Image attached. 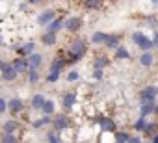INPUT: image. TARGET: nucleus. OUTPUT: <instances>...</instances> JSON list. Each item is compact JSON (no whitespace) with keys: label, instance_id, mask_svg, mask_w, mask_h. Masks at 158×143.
I'll use <instances>...</instances> for the list:
<instances>
[{"label":"nucleus","instance_id":"4468645a","mask_svg":"<svg viewBox=\"0 0 158 143\" xmlns=\"http://www.w3.org/2000/svg\"><path fill=\"white\" fill-rule=\"evenodd\" d=\"M45 102H47V99H45V95H41V93H35V95L30 99V106H32V110H43Z\"/></svg>","mask_w":158,"mask_h":143},{"label":"nucleus","instance_id":"a211bd4d","mask_svg":"<svg viewBox=\"0 0 158 143\" xmlns=\"http://www.w3.org/2000/svg\"><path fill=\"white\" fill-rule=\"evenodd\" d=\"M108 65H110V58L104 56V54H99L93 61V69H106Z\"/></svg>","mask_w":158,"mask_h":143},{"label":"nucleus","instance_id":"aec40b11","mask_svg":"<svg viewBox=\"0 0 158 143\" xmlns=\"http://www.w3.org/2000/svg\"><path fill=\"white\" fill-rule=\"evenodd\" d=\"M24 110V102L21 100V99H11L10 100V112L15 115V113H21Z\"/></svg>","mask_w":158,"mask_h":143},{"label":"nucleus","instance_id":"6e6552de","mask_svg":"<svg viewBox=\"0 0 158 143\" xmlns=\"http://www.w3.org/2000/svg\"><path fill=\"white\" fill-rule=\"evenodd\" d=\"M76 100H78V95H76V91H67V93H63V97H61V104H63L65 112H71V110L74 108Z\"/></svg>","mask_w":158,"mask_h":143},{"label":"nucleus","instance_id":"4c0bfd02","mask_svg":"<svg viewBox=\"0 0 158 143\" xmlns=\"http://www.w3.org/2000/svg\"><path fill=\"white\" fill-rule=\"evenodd\" d=\"M26 2L30 4V6H37V4H41L43 0H26Z\"/></svg>","mask_w":158,"mask_h":143},{"label":"nucleus","instance_id":"a19ab883","mask_svg":"<svg viewBox=\"0 0 158 143\" xmlns=\"http://www.w3.org/2000/svg\"><path fill=\"white\" fill-rule=\"evenodd\" d=\"M152 4H154V6H158V0H152Z\"/></svg>","mask_w":158,"mask_h":143},{"label":"nucleus","instance_id":"dca6fc26","mask_svg":"<svg viewBox=\"0 0 158 143\" xmlns=\"http://www.w3.org/2000/svg\"><path fill=\"white\" fill-rule=\"evenodd\" d=\"M34 48H35V43H34V41H28V43L21 45V47L17 48V52H19L21 56L28 58V56H32V54H34Z\"/></svg>","mask_w":158,"mask_h":143},{"label":"nucleus","instance_id":"f03ea898","mask_svg":"<svg viewBox=\"0 0 158 143\" xmlns=\"http://www.w3.org/2000/svg\"><path fill=\"white\" fill-rule=\"evenodd\" d=\"M0 73H2V80L4 82H13L19 76L17 69L13 67L11 61H0Z\"/></svg>","mask_w":158,"mask_h":143},{"label":"nucleus","instance_id":"cd10ccee","mask_svg":"<svg viewBox=\"0 0 158 143\" xmlns=\"http://www.w3.org/2000/svg\"><path fill=\"white\" fill-rule=\"evenodd\" d=\"M26 80L28 84H37L39 82V73H37V69H30L28 73H26Z\"/></svg>","mask_w":158,"mask_h":143},{"label":"nucleus","instance_id":"f257e3e1","mask_svg":"<svg viewBox=\"0 0 158 143\" xmlns=\"http://www.w3.org/2000/svg\"><path fill=\"white\" fill-rule=\"evenodd\" d=\"M88 52V45L84 39H74L69 47H67V52H65V58H67V65H73V63H78Z\"/></svg>","mask_w":158,"mask_h":143},{"label":"nucleus","instance_id":"e433bc0d","mask_svg":"<svg viewBox=\"0 0 158 143\" xmlns=\"http://www.w3.org/2000/svg\"><path fill=\"white\" fill-rule=\"evenodd\" d=\"M128 143H143L138 136H130V139H128Z\"/></svg>","mask_w":158,"mask_h":143},{"label":"nucleus","instance_id":"f704fd0d","mask_svg":"<svg viewBox=\"0 0 158 143\" xmlns=\"http://www.w3.org/2000/svg\"><path fill=\"white\" fill-rule=\"evenodd\" d=\"M78 78H80L78 71H69V75H67V82H78Z\"/></svg>","mask_w":158,"mask_h":143},{"label":"nucleus","instance_id":"f3484780","mask_svg":"<svg viewBox=\"0 0 158 143\" xmlns=\"http://www.w3.org/2000/svg\"><path fill=\"white\" fill-rule=\"evenodd\" d=\"M154 112H156V104H154V102H143L141 108H139V115H141V117H149V115H152Z\"/></svg>","mask_w":158,"mask_h":143},{"label":"nucleus","instance_id":"393cba45","mask_svg":"<svg viewBox=\"0 0 158 143\" xmlns=\"http://www.w3.org/2000/svg\"><path fill=\"white\" fill-rule=\"evenodd\" d=\"M128 58H130V52L127 50V47L119 45V47L115 48V59H128Z\"/></svg>","mask_w":158,"mask_h":143},{"label":"nucleus","instance_id":"2eb2a0df","mask_svg":"<svg viewBox=\"0 0 158 143\" xmlns=\"http://www.w3.org/2000/svg\"><path fill=\"white\" fill-rule=\"evenodd\" d=\"M19 128H21V123H19V121H15V119L6 121V123H4V126H2L4 134H17V132H19Z\"/></svg>","mask_w":158,"mask_h":143},{"label":"nucleus","instance_id":"c9c22d12","mask_svg":"<svg viewBox=\"0 0 158 143\" xmlns=\"http://www.w3.org/2000/svg\"><path fill=\"white\" fill-rule=\"evenodd\" d=\"M93 78L99 82V80H102L104 78V69H93Z\"/></svg>","mask_w":158,"mask_h":143},{"label":"nucleus","instance_id":"7ed1b4c3","mask_svg":"<svg viewBox=\"0 0 158 143\" xmlns=\"http://www.w3.org/2000/svg\"><path fill=\"white\" fill-rule=\"evenodd\" d=\"M132 41H134V45H136L138 48H141L143 52H147V50H151V48L154 47V41L149 39L143 32H134V34H132Z\"/></svg>","mask_w":158,"mask_h":143},{"label":"nucleus","instance_id":"5701e85b","mask_svg":"<svg viewBox=\"0 0 158 143\" xmlns=\"http://www.w3.org/2000/svg\"><path fill=\"white\" fill-rule=\"evenodd\" d=\"M84 10H99L102 6V0H82Z\"/></svg>","mask_w":158,"mask_h":143},{"label":"nucleus","instance_id":"72a5a7b5","mask_svg":"<svg viewBox=\"0 0 158 143\" xmlns=\"http://www.w3.org/2000/svg\"><path fill=\"white\" fill-rule=\"evenodd\" d=\"M2 143H19V137H17V134H4Z\"/></svg>","mask_w":158,"mask_h":143},{"label":"nucleus","instance_id":"1a4fd4ad","mask_svg":"<svg viewBox=\"0 0 158 143\" xmlns=\"http://www.w3.org/2000/svg\"><path fill=\"white\" fill-rule=\"evenodd\" d=\"M99 126H101V130L102 132H115L117 130V126H115V121L114 119H110V117H101L99 119Z\"/></svg>","mask_w":158,"mask_h":143},{"label":"nucleus","instance_id":"2f4dec72","mask_svg":"<svg viewBox=\"0 0 158 143\" xmlns=\"http://www.w3.org/2000/svg\"><path fill=\"white\" fill-rule=\"evenodd\" d=\"M128 139H130V136H128L125 130L115 132V143H128Z\"/></svg>","mask_w":158,"mask_h":143},{"label":"nucleus","instance_id":"20e7f679","mask_svg":"<svg viewBox=\"0 0 158 143\" xmlns=\"http://www.w3.org/2000/svg\"><path fill=\"white\" fill-rule=\"evenodd\" d=\"M82 26H84V21H82V17H78V15H73V17L65 19V30L69 34H78L82 30Z\"/></svg>","mask_w":158,"mask_h":143},{"label":"nucleus","instance_id":"b1692460","mask_svg":"<svg viewBox=\"0 0 158 143\" xmlns=\"http://www.w3.org/2000/svg\"><path fill=\"white\" fill-rule=\"evenodd\" d=\"M106 37H108V34H104V32H95V34L91 35V43H93V45H104Z\"/></svg>","mask_w":158,"mask_h":143},{"label":"nucleus","instance_id":"9b49d317","mask_svg":"<svg viewBox=\"0 0 158 143\" xmlns=\"http://www.w3.org/2000/svg\"><path fill=\"white\" fill-rule=\"evenodd\" d=\"M41 43L45 45V47H54L56 43H58V34L56 32H45L43 35H41Z\"/></svg>","mask_w":158,"mask_h":143},{"label":"nucleus","instance_id":"79ce46f5","mask_svg":"<svg viewBox=\"0 0 158 143\" xmlns=\"http://www.w3.org/2000/svg\"><path fill=\"white\" fill-rule=\"evenodd\" d=\"M154 113H156V115H158V104H156V112H154Z\"/></svg>","mask_w":158,"mask_h":143},{"label":"nucleus","instance_id":"6ab92c4d","mask_svg":"<svg viewBox=\"0 0 158 143\" xmlns=\"http://www.w3.org/2000/svg\"><path fill=\"white\" fill-rule=\"evenodd\" d=\"M152 63H154V56L151 54V50L141 52V56H139V65H143V67H152Z\"/></svg>","mask_w":158,"mask_h":143},{"label":"nucleus","instance_id":"473e14b6","mask_svg":"<svg viewBox=\"0 0 158 143\" xmlns=\"http://www.w3.org/2000/svg\"><path fill=\"white\" fill-rule=\"evenodd\" d=\"M145 22H147V26H149V28H154V30H158V17H156V15H149Z\"/></svg>","mask_w":158,"mask_h":143},{"label":"nucleus","instance_id":"58836bf2","mask_svg":"<svg viewBox=\"0 0 158 143\" xmlns=\"http://www.w3.org/2000/svg\"><path fill=\"white\" fill-rule=\"evenodd\" d=\"M152 41H154V47H158V30L154 32V37H152Z\"/></svg>","mask_w":158,"mask_h":143},{"label":"nucleus","instance_id":"a878e982","mask_svg":"<svg viewBox=\"0 0 158 143\" xmlns=\"http://www.w3.org/2000/svg\"><path fill=\"white\" fill-rule=\"evenodd\" d=\"M41 112H43V115H54V112H56V102L47 99V102H45V106H43Z\"/></svg>","mask_w":158,"mask_h":143},{"label":"nucleus","instance_id":"0eeeda50","mask_svg":"<svg viewBox=\"0 0 158 143\" xmlns=\"http://www.w3.org/2000/svg\"><path fill=\"white\" fill-rule=\"evenodd\" d=\"M52 125H54V128H56L58 132H63V130L71 128V121H69L67 113H58V115H54Z\"/></svg>","mask_w":158,"mask_h":143},{"label":"nucleus","instance_id":"bb28decb","mask_svg":"<svg viewBox=\"0 0 158 143\" xmlns=\"http://www.w3.org/2000/svg\"><path fill=\"white\" fill-rule=\"evenodd\" d=\"M156 128H158V123H147V126H145V130H143V134L145 136H149V137H154L158 132H156Z\"/></svg>","mask_w":158,"mask_h":143},{"label":"nucleus","instance_id":"412c9836","mask_svg":"<svg viewBox=\"0 0 158 143\" xmlns=\"http://www.w3.org/2000/svg\"><path fill=\"white\" fill-rule=\"evenodd\" d=\"M41 63H43V56L41 54H32V56H28V65H30V69H39L41 67Z\"/></svg>","mask_w":158,"mask_h":143},{"label":"nucleus","instance_id":"423d86ee","mask_svg":"<svg viewBox=\"0 0 158 143\" xmlns=\"http://www.w3.org/2000/svg\"><path fill=\"white\" fill-rule=\"evenodd\" d=\"M58 17V13H56V10H52V8H47V10H43L39 15H37V24L39 26H48L54 19Z\"/></svg>","mask_w":158,"mask_h":143},{"label":"nucleus","instance_id":"7c9ffc66","mask_svg":"<svg viewBox=\"0 0 158 143\" xmlns=\"http://www.w3.org/2000/svg\"><path fill=\"white\" fill-rule=\"evenodd\" d=\"M147 123H149V121H147V117H141V115H139V119H138V121H134V130L143 132V130H145V126H147Z\"/></svg>","mask_w":158,"mask_h":143},{"label":"nucleus","instance_id":"c756f323","mask_svg":"<svg viewBox=\"0 0 158 143\" xmlns=\"http://www.w3.org/2000/svg\"><path fill=\"white\" fill-rule=\"evenodd\" d=\"M60 134H61V132H58V130L48 132V134H47V141H48V143H63L61 137H60Z\"/></svg>","mask_w":158,"mask_h":143},{"label":"nucleus","instance_id":"4be33fe9","mask_svg":"<svg viewBox=\"0 0 158 143\" xmlns=\"http://www.w3.org/2000/svg\"><path fill=\"white\" fill-rule=\"evenodd\" d=\"M50 123H52V115H43V117L35 119V121L32 123V126H34V128H41V126H45V125H50Z\"/></svg>","mask_w":158,"mask_h":143},{"label":"nucleus","instance_id":"39448f33","mask_svg":"<svg viewBox=\"0 0 158 143\" xmlns=\"http://www.w3.org/2000/svg\"><path fill=\"white\" fill-rule=\"evenodd\" d=\"M158 97V86H145L139 91V100L143 102H154V99Z\"/></svg>","mask_w":158,"mask_h":143},{"label":"nucleus","instance_id":"ddd939ff","mask_svg":"<svg viewBox=\"0 0 158 143\" xmlns=\"http://www.w3.org/2000/svg\"><path fill=\"white\" fill-rule=\"evenodd\" d=\"M63 28H65V17H56V19L47 26V30H48V32H56V34H58V32H61Z\"/></svg>","mask_w":158,"mask_h":143},{"label":"nucleus","instance_id":"ea45409f","mask_svg":"<svg viewBox=\"0 0 158 143\" xmlns=\"http://www.w3.org/2000/svg\"><path fill=\"white\" fill-rule=\"evenodd\" d=\"M151 139H152V143H158V134H156L154 137H151Z\"/></svg>","mask_w":158,"mask_h":143},{"label":"nucleus","instance_id":"c85d7f7f","mask_svg":"<svg viewBox=\"0 0 158 143\" xmlns=\"http://www.w3.org/2000/svg\"><path fill=\"white\" fill-rule=\"evenodd\" d=\"M60 75H61V71H56V69H50V71H48V75L45 76V80H47V82H50V84H54V82H58V78H60Z\"/></svg>","mask_w":158,"mask_h":143},{"label":"nucleus","instance_id":"f8f14e48","mask_svg":"<svg viewBox=\"0 0 158 143\" xmlns=\"http://www.w3.org/2000/svg\"><path fill=\"white\" fill-rule=\"evenodd\" d=\"M121 43V34H108L106 41H104V48H117Z\"/></svg>","mask_w":158,"mask_h":143},{"label":"nucleus","instance_id":"9d476101","mask_svg":"<svg viewBox=\"0 0 158 143\" xmlns=\"http://www.w3.org/2000/svg\"><path fill=\"white\" fill-rule=\"evenodd\" d=\"M11 63H13V67L17 69V73H19V75H21V73H28V71H30L28 58H23V56H21V58H15Z\"/></svg>","mask_w":158,"mask_h":143}]
</instances>
